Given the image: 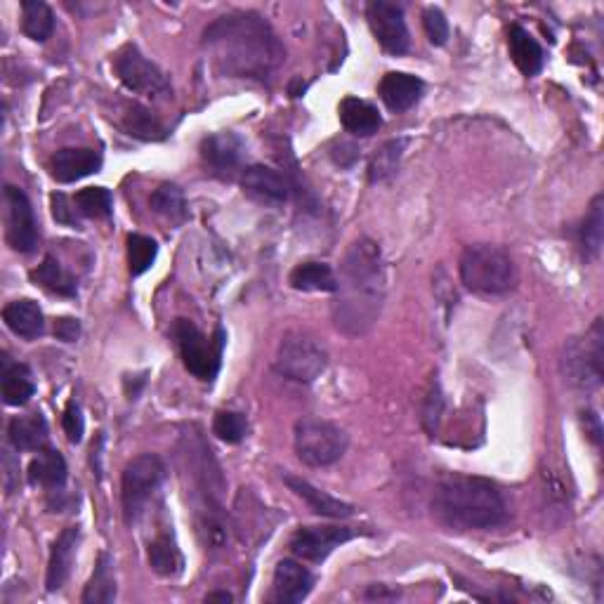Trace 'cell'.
<instances>
[{"label":"cell","mask_w":604,"mask_h":604,"mask_svg":"<svg viewBox=\"0 0 604 604\" xmlns=\"http://www.w3.org/2000/svg\"><path fill=\"white\" fill-rule=\"evenodd\" d=\"M203 45L213 50L222 74L234 78H272L284 64L286 48L258 12L236 10L203 31Z\"/></svg>","instance_id":"obj_1"},{"label":"cell","mask_w":604,"mask_h":604,"mask_svg":"<svg viewBox=\"0 0 604 604\" xmlns=\"http://www.w3.org/2000/svg\"><path fill=\"white\" fill-rule=\"evenodd\" d=\"M338 300L333 319L347 336H364L371 331L383 310L385 267L376 241L359 239L347 251L340 265Z\"/></svg>","instance_id":"obj_2"},{"label":"cell","mask_w":604,"mask_h":604,"mask_svg":"<svg viewBox=\"0 0 604 604\" xmlns=\"http://www.w3.org/2000/svg\"><path fill=\"white\" fill-rule=\"evenodd\" d=\"M435 515L453 529H494L508 520V505L487 479L451 475L437 484L432 498Z\"/></svg>","instance_id":"obj_3"},{"label":"cell","mask_w":604,"mask_h":604,"mask_svg":"<svg viewBox=\"0 0 604 604\" xmlns=\"http://www.w3.org/2000/svg\"><path fill=\"white\" fill-rule=\"evenodd\" d=\"M461 281L465 288L475 293L503 295L515 286L517 269L503 248L477 244L465 248L461 258Z\"/></svg>","instance_id":"obj_4"},{"label":"cell","mask_w":604,"mask_h":604,"mask_svg":"<svg viewBox=\"0 0 604 604\" xmlns=\"http://www.w3.org/2000/svg\"><path fill=\"white\" fill-rule=\"evenodd\" d=\"M295 453L312 468H326L345 456L350 437L340 425L324 418H302L293 432Z\"/></svg>","instance_id":"obj_5"},{"label":"cell","mask_w":604,"mask_h":604,"mask_svg":"<svg viewBox=\"0 0 604 604\" xmlns=\"http://www.w3.org/2000/svg\"><path fill=\"white\" fill-rule=\"evenodd\" d=\"M166 479V465L154 453H144V456L133 458L123 470L121 482V498H123V515L128 524H135L142 517L151 496L161 487Z\"/></svg>","instance_id":"obj_6"},{"label":"cell","mask_w":604,"mask_h":604,"mask_svg":"<svg viewBox=\"0 0 604 604\" xmlns=\"http://www.w3.org/2000/svg\"><path fill=\"white\" fill-rule=\"evenodd\" d=\"M564 376L571 385L581 390H593L602 383L604 376V328L602 319H597L586 338L569 340L564 347Z\"/></svg>","instance_id":"obj_7"},{"label":"cell","mask_w":604,"mask_h":604,"mask_svg":"<svg viewBox=\"0 0 604 604\" xmlns=\"http://www.w3.org/2000/svg\"><path fill=\"white\" fill-rule=\"evenodd\" d=\"M328 354L307 333H288L279 343L274 369L295 383H314L326 371Z\"/></svg>","instance_id":"obj_8"},{"label":"cell","mask_w":604,"mask_h":604,"mask_svg":"<svg viewBox=\"0 0 604 604\" xmlns=\"http://www.w3.org/2000/svg\"><path fill=\"white\" fill-rule=\"evenodd\" d=\"M173 338L177 347H180L182 361H185L187 371L199 380H213L220 371V357H222V340L225 333L218 328V336L208 340L189 319H177L173 326Z\"/></svg>","instance_id":"obj_9"},{"label":"cell","mask_w":604,"mask_h":604,"mask_svg":"<svg viewBox=\"0 0 604 604\" xmlns=\"http://www.w3.org/2000/svg\"><path fill=\"white\" fill-rule=\"evenodd\" d=\"M114 69L118 78H121V83L137 95L154 97V100H163V97L173 95L170 78L154 62H149L135 45H126V48L118 52L114 59Z\"/></svg>","instance_id":"obj_10"},{"label":"cell","mask_w":604,"mask_h":604,"mask_svg":"<svg viewBox=\"0 0 604 604\" xmlns=\"http://www.w3.org/2000/svg\"><path fill=\"white\" fill-rule=\"evenodd\" d=\"M366 19L376 36V41L390 52V55H404L409 50L411 38L409 29H406L404 10L395 3H387V0H373L366 5Z\"/></svg>","instance_id":"obj_11"},{"label":"cell","mask_w":604,"mask_h":604,"mask_svg":"<svg viewBox=\"0 0 604 604\" xmlns=\"http://www.w3.org/2000/svg\"><path fill=\"white\" fill-rule=\"evenodd\" d=\"M8 203V241L17 253H31L38 246V222L29 196L19 187H5Z\"/></svg>","instance_id":"obj_12"},{"label":"cell","mask_w":604,"mask_h":604,"mask_svg":"<svg viewBox=\"0 0 604 604\" xmlns=\"http://www.w3.org/2000/svg\"><path fill=\"white\" fill-rule=\"evenodd\" d=\"M350 527H302L291 536V553L307 562H324L333 550L350 541Z\"/></svg>","instance_id":"obj_13"},{"label":"cell","mask_w":604,"mask_h":604,"mask_svg":"<svg viewBox=\"0 0 604 604\" xmlns=\"http://www.w3.org/2000/svg\"><path fill=\"white\" fill-rule=\"evenodd\" d=\"M241 189L248 199L262 203V206H281L291 196V185L279 170L269 166H251L241 175Z\"/></svg>","instance_id":"obj_14"},{"label":"cell","mask_w":604,"mask_h":604,"mask_svg":"<svg viewBox=\"0 0 604 604\" xmlns=\"http://www.w3.org/2000/svg\"><path fill=\"white\" fill-rule=\"evenodd\" d=\"M312 586H314V576L310 574V569L302 567L300 562L281 560L277 564V569H274L272 593H274V600L281 604L302 602L312 593Z\"/></svg>","instance_id":"obj_15"},{"label":"cell","mask_w":604,"mask_h":604,"mask_svg":"<svg viewBox=\"0 0 604 604\" xmlns=\"http://www.w3.org/2000/svg\"><path fill=\"white\" fill-rule=\"evenodd\" d=\"M102 168V156L95 149H59L50 159V173L57 182L83 180Z\"/></svg>","instance_id":"obj_16"},{"label":"cell","mask_w":604,"mask_h":604,"mask_svg":"<svg viewBox=\"0 0 604 604\" xmlns=\"http://www.w3.org/2000/svg\"><path fill=\"white\" fill-rule=\"evenodd\" d=\"M423 81L411 74H402V71H390L383 76V81L378 85L380 100L385 102V107L395 114L409 111L413 104L423 95Z\"/></svg>","instance_id":"obj_17"},{"label":"cell","mask_w":604,"mask_h":604,"mask_svg":"<svg viewBox=\"0 0 604 604\" xmlns=\"http://www.w3.org/2000/svg\"><path fill=\"white\" fill-rule=\"evenodd\" d=\"M78 541H81V531L76 527H69L57 536L55 543H52L48 574H45V586H48L50 593H55V590H59L64 583H67L71 567H74Z\"/></svg>","instance_id":"obj_18"},{"label":"cell","mask_w":604,"mask_h":604,"mask_svg":"<svg viewBox=\"0 0 604 604\" xmlns=\"http://www.w3.org/2000/svg\"><path fill=\"white\" fill-rule=\"evenodd\" d=\"M286 487L293 491L295 496H300L302 501L310 505L312 512H317L321 517H333V520H343V517L354 515V505L340 501V498L328 496L326 491L312 487L307 479L295 477V475H284Z\"/></svg>","instance_id":"obj_19"},{"label":"cell","mask_w":604,"mask_h":604,"mask_svg":"<svg viewBox=\"0 0 604 604\" xmlns=\"http://www.w3.org/2000/svg\"><path fill=\"white\" fill-rule=\"evenodd\" d=\"M201 156L213 170L232 173L244 159V142L234 133H215L201 142Z\"/></svg>","instance_id":"obj_20"},{"label":"cell","mask_w":604,"mask_h":604,"mask_svg":"<svg viewBox=\"0 0 604 604\" xmlns=\"http://www.w3.org/2000/svg\"><path fill=\"white\" fill-rule=\"evenodd\" d=\"M3 321L5 326L10 328L12 333L19 338L34 340L38 336H43L45 331V319L38 302L24 298V300H15L10 305H5L3 310Z\"/></svg>","instance_id":"obj_21"},{"label":"cell","mask_w":604,"mask_h":604,"mask_svg":"<svg viewBox=\"0 0 604 604\" xmlns=\"http://www.w3.org/2000/svg\"><path fill=\"white\" fill-rule=\"evenodd\" d=\"M340 123L347 133L359 135V137H369L373 133H378L380 126H383V118H380L378 109L373 104L359 100V97H345L340 102Z\"/></svg>","instance_id":"obj_22"},{"label":"cell","mask_w":604,"mask_h":604,"mask_svg":"<svg viewBox=\"0 0 604 604\" xmlns=\"http://www.w3.org/2000/svg\"><path fill=\"white\" fill-rule=\"evenodd\" d=\"M508 48L512 62L517 64V69H520L524 76H536L538 71L543 69V62H546L543 48L536 43V38L531 36L527 29H522V26H510Z\"/></svg>","instance_id":"obj_23"},{"label":"cell","mask_w":604,"mask_h":604,"mask_svg":"<svg viewBox=\"0 0 604 604\" xmlns=\"http://www.w3.org/2000/svg\"><path fill=\"white\" fill-rule=\"evenodd\" d=\"M295 291L302 293H336L338 279L326 262H302L288 277Z\"/></svg>","instance_id":"obj_24"},{"label":"cell","mask_w":604,"mask_h":604,"mask_svg":"<svg viewBox=\"0 0 604 604\" xmlns=\"http://www.w3.org/2000/svg\"><path fill=\"white\" fill-rule=\"evenodd\" d=\"M29 482L34 487L62 489L67 482V461L55 449H41L29 465Z\"/></svg>","instance_id":"obj_25"},{"label":"cell","mask_w":604,"mask_h":604,"mask_svg":"<svg viewBox=\"0 0 604 604\" xmlns=\"http://www.w3.org/2000/svg\"><path fill=\"white\" fill-rule=\"evenodd\" d=\"M8 435L17 451H41L48 444V423H45L41 413L17 416L10 420Z\"/></svg>","instance_id":"obj_26"},{"label":"cell","mask_w":604,"mask_h":604,"mask_svg":"<svg viewBox=\"0 0 604 604\" xmlns=\"http://www.w3.org/2000/svg\"><path fill=\"white\" fill-rule=\"evenodd\" d=\"M0 387H3V399L8 406H24L36 392L29 366L10 364L8 359L3 361V371H0Z\"/></svg>","instance_id":"obj_27"},{"label":"cell","mask_w":604,"mask_h":604,"mask_svg":"<svg viewBox=\"0 0 604 604\" xmlns=\"http://www.w3.org/2000/svg\"><path fill=\"white\" fill-rule=\"evenodd\" d=\"M116 600V576H114V557L109 553H102L97 560L93 579L88 581V586L83 590L81 602L83 604H109Z\"/></svg>","instance_id":"obj_28"},{"label":"cell","mask_w":604,"mask_h":604,"mask_svg":"<svg viewBox=\"0 0 604 604\" xmlns=\"http://www.w3.org/2000/svg\"><path fill=\"white\" fill-rule=\"evenodd\" d=\"M31 279H34L41 288H45V291H50L55 295H64V298H74V295L78 293L76 279L71 277L67 269L59 265L52 255H48V258L38 265V269L31 272Z\"/></svg>","instance_id":"obj_29"},{"label":"cell","mask_w":604,"mask_h":604,"mask_svg":"<svg viewBox=\"0 0 604 604\" xmlns=\"http://www.w3.org/2000/svg\"><path fill=\"white\" fill-rule=\"evenodd\" d=\"M22 31L31 41L45 43L55 31V15L43 0H24L22 3Z\"/></svg>","instance_id":"obj_30"},{"label":"cell","mask_w":604,"mask_h":604,"mask_svg":"<svg viewBox=\"0 0 604 604\" xmlns=\"http://www.w3.org/2000/svg\"><path fill=\"white\" fill-rule=\"evenodd\" d=\"M149 564L159 576H177L185 567L180 548L173 541V536L163 534L149 546Z\"/></svg>","instance_id":"obj_31"},{"label":"cell","mask_w":604,"mask_h":604,"mask_svg":"<svg viewBox=\"0 0 604 604\" xmlns=\"http://www.w3.org/2000/svg\"><path fill=\"white\" fill-rule=\"evenodd\" d=\"M123 128H126V133L130 137H137V140L144 142H159L166 137V128H163V123L151 114L149 109L144 107H130L128 114L123 116Z\"/></svg>","instance_id":"obj_32"},{"label":"cell","mask_w":604,"mask_h":604,"mask_svg":"<svg viewBox=\"0 0 604 604\" xmlns=\"http://www.w3.org/2000/svg\"><path fill=\"white\" fill-rule=\"evenodd\" d=\"M404 149H406V140H390L378 149V154L373 156L369 163L371 185H378V182L390 180V177L397 173L399 163H402Z\"/></svg>","instance_id":"obj_33"},{"label":"cell","mask_w":604,"mask_h":604,"mask_svg":"<svg viewBox=\"0 0 604 604\" xmlns=\"http://www.w3.org/2000/svg\"><path fill=\"white\" fill-rule=\"evenodd\" d=\"M149 206L154 213L163 215V218L182 222L187 218V199L177 185H161L154 189V194L149 196Z\"/></svg>","instance_id":"obj_34"},{"label":"cell","mask_w":604,"mask_h":604,"mask_svg":"<svg viewBox=\"0 0 604 604\" xmlns=\"http://www.w3.org/2000/svg\"><path fill=\"white\" fill-rule=\"evenodd\" d=\"M602 241H604V208H602V196H595L581 227V246L588 258H597V255H600Z\"/></svg>","instance_id":"obj_35"},{"label":"cell","mask_w":604,"mask_h":604,"mask_svg":"<svg viewBox=\"0 0 604 604\" xmlns=\"http://www.w3.org/2000/svg\"><path fill=\"white\" fill-rule=\"evenodd\" d=\"M156 255H159V246H156V241L151 239V236H128V269L133 277H140V274L147 272V269L154 265Z\"/></svg>","instance_id":"obj_36"},{"label":"cell","mask_w":604,"mask_h":604,"mask_svg":"<svg viewBox=\"0 0 604 604\" xmlns=\"http://www.w3.org/2000/svg\"><path fill=\"white\" fill-rule=\"evenodd\" d=\"M76 208L78 213L85 215V218H109L111 210H114V196H111L109 189L104 187H88L81 189L76 194Z\"/></svg>","instance_id":"obj_37"},{"label":"cell","mask_w":604,"mask_h":604,"mask_svg":"<svg viewBox=\"0 0 604 604\" xmlns=\"http://www.w3.org/2000/svg\"><path fill=\"white\" fill-rule=\"evenodd\" d=\"M213 432L218 435L222 442L227 444H239L246 437L248 423L241 413L236 411H218L213 420Z\"/></svg>","instance_id":"obj_38"},{"label":"cell","mask_w":604,"mask_h":604,"mask_svg":"<svg viewBox=\"0 0 604 604\" xmlns=\"http://www.w3.org/2000/svg\"><path fill=\"white\" fill-rule=\"evenodd\" d=\"M444 413V395L442 387H439L437 380H432L428 395H425V404H423V425L428 432H437L439 420H442Z\"/></svg>","instance_id":"obj_39"},{"label":"cell","mask_w":604,"mask_h":604,"mask_svg":"<svg viewBox=\"0 0 604 604\" xmlns=\"http://www.w3.org/2000/svg\"><path fill=\"white\" fill-rule=\"evenodd\" d=\"M50 206H52V218H55L59 225L64 227H81V213H78L76 201H71L67 194H52L50 196Z\"/></svg>","instance_id":"obj_40"},{"label":"cell","mask_w":604,"mask_h":604,"mask_svg":"<svg viewBox=\"0 0 604 604\" xmlns=\"http://www.w3.org/2000/svg\"><path fill=\"white\" fill-rule=\"evenodd\" d=\"M423 26L432 45H446L449 41V22H446L444 12L439 8H428L423 12Z\"/></svg>","instance_id":"obj_41"},{"label":"cell","mask_w":604,"mask_h":604,"mask_svg":"<svg viewBox=\"0 0 604 604\" xmlns=\"http://www.w3.org/2000/svg\"><path fill=\"white\" fill-rule=\"evenodd\" d=\"M62 425H64V432H67V437H69L71 444L81 442L83 432H85V420H83L81 406H78L74 402V399H71V402L67 404V409H64Z\"/></svg>","instance_id":"obj_42"},{"label":"cell","mask_w":604,"mask_h":604,"mask_svg":"<svg viewBox=\"0 0 604 604\" xmlns=\"http://www.w3.org/2000/svg\"><path fill=\"white\" fill-rule=\"evenodd\" d=\"M55 336L59 340H64V343H74V340L81 336V324H78V319L64 317L55 321Z\"/></svg>","instance_id":"obj_43"},{"label":"cell","mask_w":604,"mask_h":604,"mask_svg":"<svg viewBox=\"0 0 604 604\" xmlns=\"http://www.w3.org/2000/svg\"><path fill=\"white\" fill-rule=\"evenodd\" d=\"M583 420H586V432L590 435V439H593L595 444H600V439H602V428H600V418L595 416L593 411H588V413H583Z\"/></svg>","instance_id":"obj_44"},{"label":"cell","mask_w":604,"mask_h":604,"mask_svg":"<svg viewBox=\"0 0 604 604\" xmlns=\"http://www.w3.org/2000/svg\"><path fill=\"white\" fill-rule=\"evenodd\" d=\"M102 446H104V435L97 437V442L93 444V451H90V463H93V470L97 477H102Z\"/></svg>","instance_id":"obj_45"},{"label":"cell","mask_w":604,"mask_h":604,"mask_svg":"<svg viewBox=\"0 0 604 604\" xmlns=\"http://www.w3.org/2000/svg\"><path fill=\"white\" fill-rule=\"evenodd\" d=\"M232 600H234V597L229 593H210V595H206V602H225V604H229Z\"/></svg>","instance_id":"obj_46"},{"label":"cell","mask_w":604,"mask_h":604,"mask_svg":"<svg viewBox=\"0 0 604 604\" xmlns=\"http://www.w3.org/2000/svg\"><path fill=\"white\" fill-rule=\"evenodd\" d=\"M369 597H395V593H387L385 588H373L369 590Z\"/></svg>","instance_id":"obj_47"}]
</instances>
